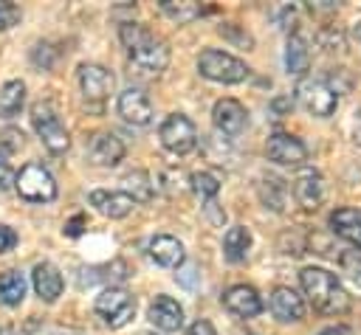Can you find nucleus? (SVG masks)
<instances>
[{"mask_svg":"<svg viewBox=\"0 0 361 335\" xmlns=\"http://www.w3.org/2000/svg\"><path fill=\"white\" fill-rule=\"evenodd\" d=\"M31 284H34V290H37V296H39L42 301L54 304V301L62 296L65 279H62V273L56 270V265H51V262H39V265H34Z\"/></svg>","mask_w":361,"mask_h":335,"instance_id":"obj_16","label":"nucleus"},{"mask_svg":"<svg viewBox=\"0 0 361 335\" xmlns=\"http://www.w3.org/2000/svg\"><path fill=\"white\" fill-rule=\"evenodd\" d=\"M56 335H71V332H56Z\"/></svg>","mask_w":361,"mask_h":335,"instance_id":"obj_38","label":"nucleus"},{"mask_svg":"<svg viewBox=\"0 0 361 335\" xmlns=\"http://www.w3.org/2000/svg\"><path fill=\"white\" fill-rule=\"evenodd\" d=\"M147 251H149V259L161 267H180L183 265V245H180V239H175L169 234L152 236Z\"/></svg>","mask_w":361,"mask_h":335,"instance_id":"obj_19","label":"nucleus"},{"mask_svg":"<svg viewBox=\"0 0 361 335\" xmlns=\"http://www.w3.org/2000/svg\"><path fill=\"white\" fill-rule=\"evenodd\" d=\"M265 155L279 166H299L307 160V146L290 132H274L265 144Z\"/></svg>","mask_w":361,"mask_h":335,"instance_id":"obj_9","label":"nucleus"},{"mask_svg":"<svg viewBox=\"0 0 361 335\" xmlns=\"http://www.w3.org/2000/svg\"><path fill=\"white\" fill-rule=\"evenodd\" d=\"M282 200H285V186L279 177H268L262 180V203H268L274 211L282 208Z\"/></svg>","mask_w":361,"mask_h":335,"instance_id":"obj_29","label":"nucleus"},{"mask_svg":"<svg viewBox=\"0 0 361 335\" xmlns=\"http://www.w3.org/2000/svg\"><path fill=\"white\" fill-rule=\"evenodd\" d=\"M319 335H347V332H344L341 327H327V329H322Z\"/></svg>","mask_w":361,"mask_h":335,"instance_id":"obj_36","label":"nucleus"},{"mask_svg":"<svg viewBox=\"0 0 361 335\" xmlns=\"http://www.w3.org/2000/svg\"><path fill=\"white\" fill-rule=\"evenodd\" d=\"M271 312L274 318H279L282 324H296L305 318V301L296 290L290 287H276L271 293Z\"/></svg>","mask_w":361,"mask_h":335,"instance_id":"obj_17","label":"nucleus"},{"mask_svg":"<svg viewBox=\"0 0 361 335\" xmlns=\"http://www.w3.org/2000/svg\"><path fill=\"white\" fill-rule=\"evenodd\" d=\"M87 158L96 166H118L124 160V144L116 132H96L87 146Z\"/></svg>","mask_w":361,"mask_h":335,"instance_id":"obj_14","label":"nucleus"},{"mask_svg":"<svg viewBox=\"0 0 361 335\" xmlns=\"http://www.w3.org/2000/svg\"><path fill=\"white\" fill-rule=\"evenodd\" d=\"M186 335H217V332H214V327H212L209 321H203V318H200V321H195V324L189 327V332H186Z\"/></svg>","mask_w":361,"mask_h":335,"instance_id":"obj_34","label":"nucleus"},{"mask_svg":"<svg viewBox=\"0 0 361 335\" xmlns=\"http://www.w3.org/2000/svg\"><path fill=\"white\" fill-rule=\"evenodd\" d=\"M353 34H355V39H358V42H361V20H358V23H355V28H353Z\"/></svg>","mask_w":361,"mask_h":335,"instance_id":"obj_37","label":"nucleus"},{"mask_svg":"<svg viewBox=\"0 0 361 335\" xmlns=\"http://www.w3.org/2000/svg\"><path fill=\"white\" fill-rule=\"evenodd\" d=\"M299 99L305 104V110L316 118H330L338 107V90L324 79V76H310L299 84Z\"/></svg>","mask_w":361,"mask_h":335,"instance_id":"obj_6","label":"nucleus"},{"mask_svg":"<svg viewBox=\"0 0 361 335\" xmlns=\"http://www.w3.org/2000/svg\"><path fill=\"white\" fill-rule=\"evenodd\" d=\"M330 225L341 239H347L355 251H361V211L358 208H336L330 214Z\"/></svg>","mask_w":361,"mask_h":335,"instance_id":"obj_20","label":"nucleus"},{"mask_svg":"<svg viewBox=\"0 0 361 335\" xmlns=\"http://www.w3.org/2000/svg\"><path fill=\"white\" fill-rule=\"evenodd\" d=\"M212 121H214V127L223 132V135H240L243 129H245V124H248V113H245V107L237 101V99H220L217 104H214V110H212Z\"/></svg>","mask_w":361,"mask_h":335,"instance_id":"obj_12","label":"nucleus"},{"mask_svg":"<svg viewBox=\"0 0 361 335\" xmlns=\"http://www.w3.org/2000/svg\"><path fill=\"white\" fill-rule=\"evenodd\" d=\"M158 138H161L164 149L172 155H189L197 146V129H195L192 118H186L183 113L166 115L158 127Z\"/></svg>","mask_w":361,"mask_h":335,"instance_id":"obj_7","label":"nucleus"},{"mask_svg":"<svg viewBox=\"0 0 361 335\" xmlns=\"http://www.w3.org/2000/svg\"><path fill=\"white\" fill-rule=\"evenodd\" d=\"M25 101V84L20 79H11L0 87V118H11L23 110Z\"/></svg>","mask_w":361,"mask_h":335,"instance_id":"obj_25","label":"nucleus"},{"mask_svg":"<svg viewBox=\"0 0 361 335\" xmlns=\"http://www.w3.org/2000/svg\"><path fill=\"white\" fill-rule=\"evenodd\" d=\"M161 11H164L169 20H175V23L180 25V23L195 20V17L200 14V6H197L195 0H164V3H161Z\"/></svg>","mask_w":361,"mask_h":335,"instance_id":"obj_27","label":"nucleus"},{"mask_svg":"<svg viewBox=\"0 0 361 335\" xmlns=\"http://www.w3.org/2000/svg\"><path fill=\"white\" fill-rule=\"evenodd\" d=\"M147 318H149V324H152L155 329H161V332H178V329L183 327V310H180V304H178L175 298H169V296H158V298L149 304Z\"/></svg>","mask_w":361,"mask_h":335,"instance_id":"obj_15","label":"nucleus"},{"mask_svg":"<svg viewBox=\"0 0 361 335\" xmlns=\"http://www.w3.org/2000/svg\"><path fill=\"white\" fill-rule=\"evenodd\" d=\"M90 206L102 214V217H110V220H121L133 211V200L124 194V191H107V189H96L90 191Z\"/></svg>","mask_w":361,"mask_h":335,"instance_id":"obj_18","label":"nucleus"},{"mask_svg":"<svg viewBox=\"0 0 361 335\" xmlns=\"http://www.w3.org/2000/svg\"><path fill=\"white\" fill-rule=\"evenodd\" d=\"M14 177H17V175H14V169H11V166H8V163L0 158V189L14 186Z\"/></svg>","mask_w":361,"mask_h":335,"instance_id":"obj_33","label":"nucleus"},{"mask_svg":"<svg viewBox=\"0 0 361 335\" xmlns=\"http://www.w3.org/2000/svg\"><path fill=\"white\" fill-rule=\"evenodd\" d=\"M248 251H251V231L245 225H234L226 231L223 236V256L231 262V265H240L248 259Z\"/></svg>","mask_w":361,"mask_h":335,"instance_id":"obj_22","label":"nucleus"},{"mask_svg":"<svg viewBox=\"0 0 361 335\" xmlns=\"http://www.w3.org/2000/svg\"><path fill=\"white\" fill-rule=\"evenodd\" d=\"M25 298V276L20 270H6L0 276V304L17 307Z\"/></svg>","mask_w":361,"mask_h":335,"instance_id":"obj_24","label":"nucleus"},{"mask_svg":"<svg viewBox=\"0 0 361 335\" xmlns=\"http://www.w3.org/2000/svg\"><path fill=\"white\" fill-rule=\"evenodd\" d=\"M293 194H296V200L305 208H316L322 203V197H324V180H322V175L313 172V169L302 172L296 177V183H293Z\"/></svg>","mask_w":361,"mask_h":335,"instance_id":"obj_21","label":"nucleus"},{"mask_svg":"<svg viewBox=\"0 0 361 335\" xmlns=\"http://www.w3.org/2000/svg\"><path fill=\"white\" fill-rule=\"evenodd\" d=\"M14 189L28 203H51L56 197V183H54L51 172L45 166H39V163L23 166L20 175L14 177Z\"/></svg>","mask_w":361,"mask_h":335,"instance_id":"obj_8","label":"nucleus"},{"mask_svg":"<svg viewBox=\"0 0 361 335\" xmlns=\"http://www.w3.org/2000/svg\"><path fill=\"white\" fill-rule=\"evenodd\" d=\"M307 62H310V51H307V42L302 34H290L288 39V48H285V68L288 73H305L307 70Z\"/></svg>","mask_w":361,"mask_h":335,"instance_id":"obj_23","label":"nucleus"},{"mask_svg":"<svg viewBox=\"0 0 361 335\" xmlns=\"http://www.w3.org/2000/svg\"><path fill=\"white\" fill-rule=\"evenodd\" d=\"M79 87H82L85 99L102 101V99H107L113 93L116 76L102 65H79Z\"/></svg>","mask_w":361,"mask_h":335,"instance_id":"obj_11","label":"nucleus"},{"mask_svg":"<svg viewBox=\"0 0 361 335\" xmlns=\"http://www.w3.org/2000/svg\"><path fill=\"white\" fill-rule=\"evenodd\" d=\"M121 42L127 48L130 62L141 70V73H152L158 76L161 70H166L169 65V48L166 42L152 34L149 28L138 25V23H124L121 25Z\"/></svg>","mask_w":361,"mask_h":335,"instance_id":"obj_1","label":"nucleus"},{"mask_svg":"<svg viewBox=\"0 0 361 335\" xmlns=\"http://www.w3.org/2000/svg\"><path fill=\"white\" fill-rule=\"evenodd\" d=\"M14 245H17V234H14L8 225H0V253L11 251Z\"/></svg>","mask_w":361,"mask_h":335,"instance_id":"obj_32","label":"nucleus"},{"mask_svg":"<svg viewBox=\"0 0 361 335\" xmlns=\"http://www.w3.org/2000/svg\"><path fill=\"white\" fill-rule=\"evenodd\" d=\"M189 183H192V191H195L200 200H206V203H212L214 194L220 191V180H217L212 172H195V175L189 177Z\"/></svg>","mask_w":361,"mask_h":335,"instance_id":"obj_28","label":"nucleus"},{"mask_svg":"<svg viewBox=\"0 0 361 335\" xmlns=\"http://www.w3.org/2000/svg\"><path fill=\"white\" fill-rule=\"evenodd\" d=\"M20 23V8L8 0H0V31H8Z\"/></svg>","mask_w":361,"mask_h":335,"instance_id":"obj_31","label":"nucleus"},{"mask_svg":"<svg viewBox=\"0 0 361 335\" xmlns=\"http://www.w3.org/2000/svg\"><path fill=\"white\" fill-rule=\"evenodd\" d=\"M124 194L133 200V203H144V200H149L152 197V183H149V175L147 172H141V169H135V172H130V175H124Z\"/></svg>","mask_w":361,"mask_h":335,"instance_id":"obj_26","label":"nucleus"},{"mask_svg":"<svg viewBox=\"0 0 361 335\" xmlns=\"http://www.w3.org/2000/svg\"><path fill=\"white\" fill-rule=\"evenodd\" d=\"M223 307L228 312H234L237 318H254L262 312V301L259 293L251 284H234L223 293Z\"/></svg>","mask_w":361,"mask_h":335,"instance_id":"obj_13","label":"nucleus"},{"mask_svg":"<svg viewBox=\"0 0 361 335\" xmlns=\"http://www.w3.org/2000/svg\"><path fill=\"white\" fill-rule=\"evenodd\" d=\"M118 115L133 124V127H147L152 121V101L147 90L141 87H127L118 93Z\"/></svg>","mask_w":361,"mask_h":335,"instance_id":"obj_10","label":"nucleus"},{"mask_svg":"<svg viewBox=\"0 0 361 335\" xmlns=\"http://www.w3.org/2000/svg\"><path fill=\"white\" fill-rule=\"evenodd\" d=\"M338 265H341V273H347L350 279H353V284H358L361 287V251H344L341 256H338Z\"/></svg>","mask_w":361,"mask_h":335,"instance_id":"obj_30","label":"nucleus"},{"mask_svg":"<svg viewBox=\"0 0 361 335\" xmlns=\"http://www.w3.org/2000/svg\"><path fill=\"white\" fill-rule=\"evenodd\" d=\"M353 135H355V141L361 144V110H358V115H355V127H353Z\"/></svg>","mask_w":361,"mask_h":335,"instance_id":"obj_35","label":"nucleus"},{"mask_svg":"<svg viewBox=\"0 0 361 335\" xmlns=\"http://www.w3.org/2000/svg\"><path fill=\"white\" fill-rule=\"evenodd\" d=\"M31 124L37 129V135L42 138L45 149L54 152V155H62L68 146H71V138H68V129L65 124L59 121L56 110L48 104V101H37L31 107Z\"/></svg>","mask_w":361,"mask_h":335,"instance_id":"obj_4","label":"nucleus"},{"mask_svg":"<svg viewBox=\"0 0 361 335\" xmlns=\"http://www.w3.org/2000/svg\"><path fill=\"white\" fill-rule=\"evenodd\" d=\"M299 282H302V290L316 310L336 315V312H344L350 307V298H347L336 273H330L324 267H305L299 273Z\"/></svg>","mask_w":361,"mask_h":335,"instance_id":"obj_2","label":"nucleus"},{"mask_svg":"<svg viewBox=\"0 0 361 335\" xmlns=\"http://www.w3.org/2000/svg\"><path fill=\"white\" fill-rule=\"evenodd\" d=\"M197 70L200 76H206L209 82H220V84H240L248 79V65L226 51H217V48H206L200 51L197 56Z\"/></svg>","mask_w":361,"mask_h":335,"instance_id":"obj_3","label":"nucleus"},{"mask_svg":"<svg viewBox=\"0 0 361 335\" xmlns=\"http://www.w3.org/2000/svg\"><path fill=\"white\" fill-rule=\"evenodd\" d=\"M96 315L110 327V329H121L124 324H130V318L135 315V298L130 290L124 287H107L96 296Z\"/></svg>","mask_w":361,"mask_h":335,"instance_id":"obj_5","label":"nucleus"}]
</instances>
